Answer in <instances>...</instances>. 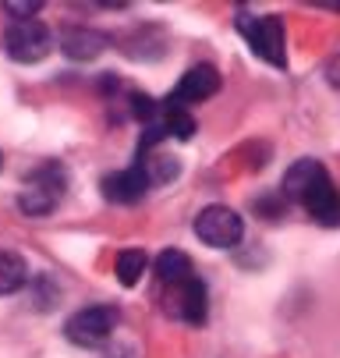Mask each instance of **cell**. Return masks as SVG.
Segmentation results:
<instances>
[{
	"mask_svg": "<svg viewBox=\"0 0 340 358\" xmlns=\"http://www.w3.org/2000/svg\"><path fill=\"white\" fill-rule=\"evenodd\" d=\"M117 330V309L114 305H85L64 323V337L78 348H103L110 334Z\"/></svg>",
	"mask_w": 340,
	"mask_h": 358,
	"instance_id": "cell-1",
	"label": "cell"
},
{
	"mask_svg": "<svg viewBox=\"0 0 340 358\" xmlns=\"http://www.w3.org/2000/svg\"><path fill=\"white\" fill-rule=\"evenodd\" d=\"M237 29H241V36L249 39V46L266 64H273V68L287 64V39H283V22L280 18H273V15H263V18L241 15Z\"/></svg>",
	"mask_w": 340,
	"mask_h": 358,
	"instance_id": "cell-2",
	"label": "cell"
},
{
	"mask_svg": "<svg viewBox=\"0 0 340 358\" xmlns=\"http://www.w3.org/2000/svg\"><path fill=\"white\" fill-rule=\"evenodd\" d=\"M61 195H64V171L57 167V164H46V167H39L32 178H29V185L22 188V195H18V206H22V213H29V217H46L57 202H61Z\"/></svg>",
	"mask_w": 340,
	"mask_h": 358,
	"instance_id": "cell-3",
	"label": "cell"
},
{
	"mask_svg": "<svg viewBox=\"0 0 340 358\" xmlns=\"http://www.w3.org/2000/svg\"><path fill=\"white\" fill-rule=\"evenodd\" d=\"M4 50L18 61V64H36L54 50V36L43 22H11V29L4 32Z\"/></svg>",
	"mask_w": 340,
	"mask_h": 358,
	"instance_id": "cell-4",
	"label": "cell"
},
{
	"mask_svg": "<svg viewBox=\"0 0 340 358\" xmlns=\"http://www.w3.org/2000/svg\"><path fill=\"white\" fill-rule=\"evenodd\" d=\"M195 234L209 248H234L241 241V234H245V224H241V217L227 206H206L195 217Z\"/></svg>",
	"mask_w": 340,
	"mask_h": 358,
	"instance_id": "cell-5",
	"label": "cell"
},
{
	"mask_svg": "<svg viewBox=\"0 0 340 358\" xmlns=\"http://www.w3.org/2000/svg\"><path fill=\"white\" fill-rule=\"evenodd\" d=\"M216 89H220V75H216V68L199 64V68H191V71H184V75L177 78V85H174V92H170L167 103H174V107L202 103V99L216 96Z\"/></svg>",
	"mask_w": 340,
	"mask_h": 358,
	"instance_id": "cell-6",
	"label": "cell"
},
{
	"mask_svg": "<svg viewBox=\"0 0 340 358\" xmlns=\"http://www.w3.org/2000/svg\"><path fill=\"white\" fill-rule=\"evenodd\" d=\"M170 291H174V316H177V320H184V323H191V327L206 323L209 298H206V284H202L199 277H188V280H181V284L170 287Z\"/></svg>",
	"mask_w": 340,
	"mask_h": 358,
	"instance_id": "cell-7",
	"label": "cell"
},
{
	"mask_svg": "<svg viewBox=\"0 0 340 358\" xmlns=\"http://www.w3.org/2000/svg\"><path fill=\"white\" fill-rule=\"evenodd\" d=\"M100 188L110 202H117V206H135V202L145 195V188H149V178H145L142 167H128V171L107 174Z\"/></svg>",
	"mask_w": 340,
	"mask_h": 358,
	"instance_id": "cell-8",
	"label": "cell"
},
{
	"mask_svg": "<svg viewBox=\"0 0 340 358\" xmlns=\"http://www.w3.org/2000/svg\"><path fill=\"white\" fill-rule=\"evenodd\" d=\"M305 210L312 213V220H319L323 227H337L340 224V192L333 188V181H319L309 195H305Z\"/></svg>",
	"mask_w": 340,
	"mask_h": 358,
	"instance_id": "cell-9",
	"label": "cell"
},
{
	"mask_svg": "<svg viewBox=\"0 0 340 358\" xmlns=\"http://www.w3.org/2000/svg\"><path fill=\"white\" fill-rule=\"evenodd\" d=\"M326 178H330V174H326V167H323L319 160H298L295 167L283 174V195L305 202V195H309L319 181H326Z\"/></svg>",
	"mask_w": 340,
	"mask_h": 358,
	"instance_id": "cell-10",
	"label": "cell"
},
{
	"mask_svg": "<svg viewBox=\"0 0 340 358\" xmlns=\"http://www.w3.org/2000/svg\"><path fill=\"white\" fill-rule=\"evenodd\" d=\"M156 277L167 284V287H177L181 280L191 277V263H188V255L181 248H167L156 255Z\"/></svg>",
	"mask_w": 340,
	"mask_h": 358,
	"instance_id": "cell-11",
	"label": "cell"
},
{
	"mask_svg": "<svg viewBox=\"0 0 340 358\" xmlns=\"http://www.w3.org/2000/svg\"><path fill=\"white\" fill-rule=\"evenodd\" d=\"M103 43L107 39L100 32H92V29H71L64 36V54L75 57V61H89V57H96L103 50Z\"/></svg>",
	"mask_w": 340,
	"mask_h": 358,
	"instance_id": "cell-12",
	"label": "cell"
},
{
	"mask_svg": "<svg viewBox=\"0 0 340 358\" xmlns=\"http://www.w3.org/2000/svg\"><path fill=\"white\" fill-rule=\"evenodd\" d=\"M29 266L18 252H0V294H15L25 287Z\"/></svg>",
	"mask_w": 340,
	"mask_h": 358,
	"instance_id": "cell-13",
	"label": "cell"
},
{
	"mask_svg": "<svg viewBox=\"0 0 340 358\" xmlns=\"http://www.w3.org/2000/svg\"><path fill=\"white\" fill-rule=\"evenodd\" d=\"M145 266H149V255H145L142 248H128V252L117 255V280H121L124 287H135V284L142 280Z\"/></svg>",
	"mask_w": 340,
	"mask_h": 358,
	"instance_id": "cell-14",
	"label": "cell"
},
{
	"mask_svg": "<svg viewBox=\"0 0 340 358\" xmlns=\"http://www.w3.org/2000/svg\"><path fill=\"white\" fill-rule=\"evenodd\" d=\"M138 167L145 171L149 185H167V181H174V178H177V160L163 157V152H149V157H145Z\"/></svg>",
	"mask_w": 340,
	"mask_h": 358,
	"instance_id": "cell-15",
	"label": "cell"
},
{
	"mask_svg": "<svg viewBox=\"0 0 340 358\" xmlns=\"http://www.w3.org/2000/svg\"><path fill=\"white\" fill-rule=\"evenodd\" d=\"M330 78H333V82H337V85H340V61H337V64H333V68H330Z\"/></svg>",
	"mask_w": 340,
	"mask_h": 358,
	"instance_id": "cell-16",
	"label": "cell"
},
{
	"mask_svg": "<svg viewBox=\"0 0 340 358\" xmlns=\"http://www.w3.org/2000/svg\"><path fill=\"white\" fill-rule=\"evenodd\" d=\"M0 167H4V157H0Z\"/></svg>",
	"mask_w": 340,
	"mask_h": 358,
	"instance_id": "cell-17",
	"label": "cell"
}]
</instances>
